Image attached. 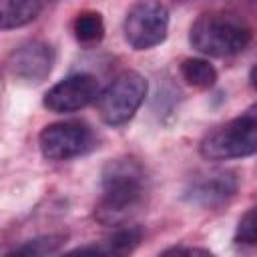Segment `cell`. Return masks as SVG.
Returning <instances> with one entry per match:
<instances>
[{"label": "cell", "mask_w": 257, "mask_h": 257, "mask_svg": "<svg viewBox=\"0 0 257 257\" xmlns=\"http://www.w3.org/2000/svg\"><path fill=\"white\" fill-rule=\"evenodd\" d=\"M48 0H0L2 30H12L30 24L46 8Z\"/></svg>", "instance_id": "obj_10"}, {"label": "cell", "mask_w": 257, "mask_h": 257, "mask_svg": "<svg viewBox=\"0 0 257 257\" xmlns=\"http://www.w3.org/2000/svg\"><path fill=\"white\" fill-rule=\"evenodd\" d=\"M8 72L22 84H40L54 66V50L44 40H26L18 44L6 60Z\"/></svg>", "instance_id": "obj_8"}, {"label": "cell", "mask_w": 257, "mask_h": 257, "mask_svg": "<svg viewBox=\"0 0 257 257\" xmlns=\"http://www.w3.org/2000/svg\"><path fill=\"white\" fill-rule=\"evenodd\" d=\"M201 155L209 161L243 159L257 153V102L243 110L239 116L213 128L199 147Z\"/></svg>", "instance_id": "obj_3"}, {"label": "cell", "mask_w": 257, "mask_h": 257, "mask_svg": "<svg viewBox=\"0 0 257 257\" xmlns=\"http://www.w3.org/2000/svg\"><path fill=\"white\" fill-rule=\"evenodd\" d=\"M149 181L145 167L131 157L112 159L100 175V199L94 207V219L110 227L126 225L145 205Z\"/></svg>", "instance_id": "obj_1"}, {"label": "cell", "mask_w": 257, "mask_h": 257, "mask_svg": "<svg viewBox=\"0 0 257 257\" xmlns=\"http://www.w3.org/2000/svg\"><path fill=\"white\" fill-rule=\"evenodd\" d=\"M147 78L135 70L118 74L96 98V108L100 118L110 126H120L128 122L147 96Z\"/></svg>", "instance_id": "obj_4"}, {"label": "cell", "mask_w": 257, "mask_h": 257, "mask_svg": "<svg viewBox=\"0 0 257 257\" xmlns=\"http://www.w3.org/2000/svg\"><path fill=\"white\" fill-rule=\"evenodd\" d=\"M38 147L48 161H68L90 153L96 147V135L84 120H58L40 131Z\"/></svg>", "instance_id": "obj_5"}, {"label": "cell", "mask_w": 257, "mask_h": 257, "mask_svg": "<svg viewBox=\"0 0 257 257\" xmlns=\"http://www.w3.org/2000/svg\"><path fill=\"white\" fill-rule=\"evenodd\" d=\"M233 241L245 247H257V207L249 209L237 223Z\"/></svg>", "instance_id": "obj_15"}, {"label": "cell", "mask_w": 257, "mask_h": 257, "mask_svg": "<svg viewBox=\"0 0 257 257\" xmlns=\"http://www.w3.org/2000/svg\"><path fill=\"white\" fill-rule=\"evenodd\" d=\"M169 30V10L161 0L135 2L122 22L124 40L135 50H147L161 44Z\"/></svg>", "instance_id": "obj_6"}, {"label": "cell", "mask_w": 257, "mask_h": 257, "mask_svg": "<svg viewBox=\"0 0 257 257\" xmlns=\"http://www.w3.org/2000/svg\"><path fill=\"white\" fill-rule=\"evenodd\" d=\"M72 32H74V38L82 44H94V42L102 40V36H104L102 16L94 10L78 12L72 22Z\"/></svg>", "instance_id": "obj_13"}, {"label": "cell", "mask_w": 257, "mask_h": 257, "mask_svg": "<svg viewBox=\"0 0 257 257\" xmlns=\"http://www.w3.org/2000/svg\"><path fill=\"white\" fill-rule=\"evenodd\" d=\"M239 189L237 175L227 169H207L195 173L185 189L183 199L201 209H217L235 197Z\"/></svg>", "instance_id": "obj_7"}, {"label": "cell", "mask_w": 257, "mask_h": 257, "mask_svg": "<svg viewBox=\"0 0 257 257\" xmlns=\"http://www.w3.org/2000/svg\"><path fill=\"white\" fill-rule=\"evenodd\" d=\"M165 253H167V255H169V253H177V255H179V253H189V255H191V253H209V251H207V249H195V247H193V249H191V247H173V249H167Z\"/></svg>", "instance_id": "obj_16"}, {"label": "cell", "mask_w": 257, "mask_h": 257, "mask_svg": "<svg viewBox=\"0 0 257 257\" xmlns=\"http://www.w3.org/2000/svg\"><path fill=\"white\" fill-rule=\"evenodd\" d=\"M191 46L205 56H233L247 48L251 42V28L243 18L231 12H203L189 30Z\"/></svg>", "instance_id": "obj_2"}, {"label": "cell", "mask_w": 257, "mask_h": 257, "mask_svg": "<svg viewBox=\"0 0 257 257\" xmlns=\"http://www.w3.org/2000/svg\"><path fill=\"white\" fill-rule=\"evenodd\" d=\"M181 76L195 88H211L217 82V70L205 58H185L181 62Z\"/></svg>", "instance_id": "obj_12"}, {"label": "cell", "mask_w": 257, "mask_h": 257, "mask_svg": "<svg viewBox=\"0 0 257 257\" xmlns=\"http://www.w3.org/2000/svg\"><path fill=\"white\" fill-rule=\"evenodd\" d=\"M98 98V80L88 72H76L54 86L44 94V106L52 112H74Z\"/></svg>", "instance_id": "obj_9"}, {"label": "cell", "mask_w": 257, "mask_h": 257, "mask_svg": "<svg viewBox=\"0 0 257 257\" xmlns=\"http://www.w3.org/2000/svg\"><path fill=\"white\" fill-rule=\"evenodd\" d=\"M249 80H251V84L257 88V64L251 68V72H249Z\"/></svg>", "instance_id": "obj_17"}, {"label": "cell", "mask_w": 257, "mask_h": 257, "mask_svg": "<svg viewBox=\"0 0 257 257\" xmlns=\"http://www.w3.org/2000/svg\"><path fill=\"white\" fill-rule=\"evenodd\" d=\"M143 241V229L137 225H122L118 227L102 245L94 247H80L72 253H100V255H124L131 253Z\"/></svg>", "instance_id": "obj_11"}, {"label": "cell", "mask_w": 257, "mask_h": 257, "mask_svg": "<svg viewBox=\"0 0 257 257\" xmlns=\"http://www.w3.org/2000/svg\"><path fill=\"white\" fill-rule=\"evenodd\" d=\"M62 245H64V237L62 235H42V237L30 239V241L22 243L20 247L12 249L8 253V257H16V255H22V257H42V255L56 253Z\"/></svg>", "instance_id": "obj_14"}]
</instances>
